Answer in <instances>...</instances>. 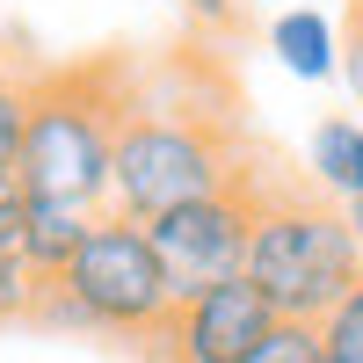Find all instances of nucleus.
<instances>
[{
    "label": "nucleus",
    "mask_w": 363,
    "mask_h": 363,
    "mask_svg": "<svg viewBox=\"0 0 363 363\" xmlns=\"http://www.w3.org/2000/svg\"><path fill=\"white\" fill-rule=\"evenodd\" d=\"M240 277L262 291V306L277 320L320 327L363 284V247H356L349 211L327 196H306V189H262Z\"/></svg>",
    "instance_id": "obj_1"
},
{
    "label": "nucleus",
    "mask_w": 363,
    "mask_h": 363,
    "mask_svg": "<svg viewBox=\"0 0 363 363\" xmlns=\"http://www.w3.org/2000/svg\"><path fill=\"white\" fill-rule=\"evenodd\" d=\"M247 174L233 153V138L211 124L203 109H174V102H131L116 116V153H109V211L131 225H153L167 211L218 196Z\"/></svg>",
    "instance_id": "obj_2"
},
{
    "label": "nucleus",
    "mask_w": 363,
    "mask_h": 363,
    "mask_svg": "<svg viewBox=\"0 0 363 363\" xmlns=\"http://www.w3.org/2000/svg\"><path fill=\"white\" fill-rule=\"evenodd\" d=\"M116 116H124V95H116V80H109L102 66H73V73H44V80H29L22 153H15L22 196L80 203V211H109Z\"/></svg>",
    "instance_id": "obj_3"
},
{
    "label": "nucleus",
    "mask_w": 363,
    "mask_h": 363,
    "mask_svg": "<svg viewBox=\"0 0 363 363\" xmlns=\"http://www.w3.org/2000/svg\"><path fill=\"white\" fill-rule=\"evenodd\" d=\"M37 313L73 320V327H102V335H124V342H160L174 291H167V269L153 255V240H145V225L102 211L95 233L80 240V255L44 284Z\"/></svg>",
    "instance_id": "obj_4"
},
{
    "label": "nucleus",
    "mask_w": 363,
    "mask_h": 363,
    "mask_svg": "<svg viewBox=\"0 0 363 363\" xmlns=\"http://www.w3.org/2000/svg\"><path fill=\"white\" fill-rule=\"evenodd\" d=\"M255 203H262L255 174H240L233 189L196 196V203H182V211H167V218H153V225H145V240H153V255H160V269H167L174 306H182V298L218 291V284H233L240 269H247Z\"/></svg>",
    "instance_id": "obj_5"
},
{
    "label": "nucleus",
    "mask_w": 363,
    "mask_h": 363,
    "mask_svg": "<svg viewBox=\"0 0 363 363\" xmlns=\"http://www.w3.org/2000/svg\"><path fill=\"white\" fill-rule=\"evenodd\" d=\"M269 335H277V313L262 306V291L247 277H233L203 298H182L160 327V356L167 363H247Z\"/></svg>",
    "instance_id": "obj_6"
},
{
    "label": "nucleus",
    "mask_w": 363,
    "mask_h": 363,
    "mask_svg": "<svg viewBox=\"0 0 363 363\" xmlns=\"http://www.w3.org/2000/svg\"><path fill=\"white\" fill-rule=\"evenodd\" d=\"M95 218L102 211H80V203H44V196H29V211H22V262L37 269V277L51 284L58 269H66L73 255H80V240L95 233Z\"/></svg>",
    "instance_id": "obj_7"
},
{
    "label": "nucleus",
    "mask_w": 363,
    "mask_h": 363,
    "mask_svg": "<svg viewBox=\"0 0 363 363\" xmlns=\"http://www.w3.org/2000/svg\"><path fill=\"white\" fill-rule=\"evenodd\" d=\"M306 167L327 196L356 203L363 196V116H320L313 124V145H306Z\"/></svg>",
    "instance_id": "obj_8"
},
{
    "label": "nucleus",
    "mask_w": 363,
    "mask_h": 363,
    "mask_svg": "<svg viewBox=\"0 0 363 363\" xmlns=\"http://www.w3.org/2000/svg\"><path fill=\"white\" fill-rule=\"evenodd\" d=\"M269 51H277V66L298 73V80H327V73H342L335 22H327L320 8H291V15H277V29H269Z\"/></svg>",
    "instance_id": "obj_9"
},
{
    "label": "nucleus",
    "mask_w": 363,
    "mask_h": 363,
    "mask_svg": "<svg viewBox=\"0 0 363 363\" xmlns=\"http://www.w3.org/2000/svg\"><path fill=\"white\" fill-rule=\"evenodd\" d=\"M44 306V277L22 262V247H0V327Z\"/></svg>",
    "instance_id": "obj_10"
},
{
    "label": "nucleus",
    "mask_w": 363,
    "mask_h": 363,
    "mask_svg": "<svg viewBox=\"0 0 363 363\" xmlns=\"http://www.w3.org/2000/svg\"><path fill=\"white\" fill-rule=\"evenodd\" d=\"M320 349H327V363H363V284L320 320Z\"/></svg>",
    "instance_id": "obj_11"
},
{
    "label": "nucleus",
    "mask_w": 363,
    "mask_h": 363,
    "mask_svg": "<svg viewBox=\"0 0 363 363\" xmlns=\"http://www.w3.org/2000/svg\"><path fill=\"white\" fill-rule=\"evenodd\" d=\"M247 363H327L320 349V327H298V320H277V335H269Z\"/></svg>",
    "instance_id": "obj_12"
},
{
    "label": "nucleus",
    "mask_w": 363,
    "mask_h": 363,
    "mask_svg": "<svg viewBox=\"0 0 363 363\" xmlns=\"http://www.w3.org/2000/svg\"><path fill=\"white\" fill-rule=\"evenodd\" d=\"M22 116H29V87L0 73V167H15L22 153Z\"/></svg>",
    "instance_id": "obj_13"
},
{
    "label": "nucleus",
    "mask_w": 363,
    "mask_h": 363,
    "mask_svg": "<svg viewBox=\"0 0 363 363\" xmlns=\"http://www.w3.org/2000/svg\"><path fill=\"white\" fill-rule=\"evenodd\" d=\"M22 211H29V196H22L15 167H0V247H15V240H22Z\"/></svg>",
    "instance_id": "obj_14"
},
{
    "label": "nucleus",
    "mask_w": 363,
    "mask_h": 363,
    "mask_svg": "<svg viewBox=\"0 0 363 363\" xmlns=\"http://www.w3.org/2000/svg\"><path fill=\"white\" fill-rule=\"evenodd\" d=\"M342 80H349V95L363 109V37H342Z\"/></svg>",
    "instance_id": "obj_15"
},
{
    "label": "nucleus",
    "mask_w": 363,
    "mask_h": 363,
    "mask_svg": "<svg viewBox=\"0 0 363 363\" xmlns=\"http://www.w3.org/2000/svg\"><path fill=\"white\" fill-rule=\"evenodd\" d=\"M196 22H211V29H233V15H240V0H182Z\"/></svg>",
    "instance_id": "obj_16"
},
{
    "label": "nucleus",
    "mask_w": 363,
    "mask_h": 363,
    "mask_svg": "<svg viewBox=\"0 0 363 363\" xmlns=\"http://www.w3.org/2000/svg\"><path fill=\"white\" fill-rule=\"evenodd\" d=\"M342 37H363V0H349V29Z\"/></svg>",
    "instance_id": "obj_17"
},
{
    "label": "nucleus",
    "mask_w": 363,
    "mask_h": 363,
    "mask_svg": "<svg viewBox=\"0 0 363 363\" xmlns=\"http://www.w3.org/2000/svg\"><path fill=\"white\" fill-rule=\"evenodd\" d=\"M349 225H356V247H363V196L349 203Z\"/></svg>",
    "instance_id": "obj_18"
}]
</instances>
